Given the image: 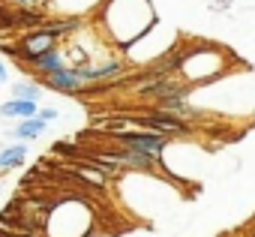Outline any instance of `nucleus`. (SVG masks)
Here are the masks:
<instances>
[{
	"instance_id": "14",
	"label": "nucleus",
	"mask_w": 255,
	"mask_h": 237,
	"mask_svg": "<svg viewBox=\"0 0 255 237\" xmlns=\"http://www.w3.org/2000/svg\"><path fill=\"white\" fill-rule=\"evenodd\" d=\"M6 78H9V66H6V63H3V60H0V84H3V81H6Z\"/></svg>"
},
{
	"instance_id": "11",
	"label": "nucleus",
	"mask_w": 255,
	"mask_h": 237,
	"mask_svg": "<svg viewBox=\"0 0 255 237\" xmlns=\"http://www.w3.org/2000/svg\"><path fill=\"white\" fill-rule=\"evenodd\" d=\"M0 27H3V30H12L15 27V9L6 6V3H0Z\"/></svg>"
},
{
	"instance_id": "4",
	"label": "nucleus",
	"mask_w": 255,
	"mask_h": 237,
	"mask_svg": "<svg viewBox=\"0 0 255 237\" xmlns=\"http://www.w3.org/2000/svg\"><path fill=\"white\" fill-rule=\"evenodd\" d=\"M132 123L138 129H147V132H156L165 138H189L192 135V126L186 120H180V117H174L168 111H159V108H147V111L135 114Z\"/></svg>"
},
{
	"instance_id": "5",
	"label": "nucleus",
	"mask_w": 255,
	"mask_h": 237,
	"mask_svg": "<svg viewBox=\"0 0 255 237\" xmlns=\"http://www.w3.org/2000/svg\"><path fill=\"white\" fill-rule=\"evenodd\" d=\"M39 84H42L45 90H57V93H66V96H75V93L87 90V84H84V78L78 75L75 66H60L57 72L39 78Z\"/></svg>"
},
{
	"instance_id": "12",
	"label": "nucleus",
	"mask_w": 255,
	"mask_h": 237,
	"mask_svg": "<svg viewBox=\"0 0 255 237\" xmlns=\"http://www.w3.org/2000/svg\"><path fill=\"white\" fill-rule=\"evenodd\" d=\"M57 117H60V111H57V108H39V111H36V120H42L45 126H48L51 120H57Z\"/></svg>"
},
{
	"instance_id": "8",
	"label": "nucleus",
	"mask_w": 255,
	"mask_h": 237,
	"mask_svg": "<svg viewBox=\"0 0 255 237\" xmlns=\"http://www.w3.org/2000/svg\"><path fill=\"white\" fill-rule=\"evenodd\" d=\"M39 102H27V99H6L0 105V114L3 117H18V120H27V117H36Z\"/></svg>"
},
{
	"instance_id": "7",
	"label": "nucleus",
	"mask_w": 255,
	"mask_h": 237,
	"mask_svg": "<svg viewBox=\"0 0 255 237\" xmlns=\"http://www.w3.org/2000/svg\"><path fill=\"white\" fill-rule=\"evenodd\" d=\"M27 159V141H18V144H9L0 150V174H6V171H15L21 168Z\"/></svg>"
},
{
	"instance_id": "6",
	"label": "nucleus",
	"mask_w": 255,
	"mask_h": 237,
	"mask_svg": "<svg viewBox=\"0 0 255 237\" xmlns=\"http://www.w3.org/2000/svg\"><path fill=\"white\" fill-rule=\"evenodd\" d=\"M36 78H45V75H51V72H57L60 66H66V60H63V48L57 45V48H51V51H45V54H39V57H33V60H27L24 63Z\"/></svg>"
},
{
	"instance_id": "10",
	"label": "nucleus",
	"mask_w": 255,
	"mask_h": 237,
	"mask_svg": "<svg viewBox=\"0 0 255 237\" xmlns=\"http://www.w3.org/2000/svg\"><path fill=\"white\" fill-rule=\"evenodd\" d=\"M42 84L39 81H15L12 84V93H9V99H27V102H39V96H42Z\"/></svg>"
},
{
	"instance_id": "3",
	"label": "nucleus",
	"mask_w": 255,
	"mask_h": 237,
	"mask_svg": "<svg viewBox=\"0 0 255 237\" xmlns=\"http://www.w3.org/2000/svg\"><path fill=\"white\" fill-rule=\"evenodd\" d=\"M111 144H117V147H126V150H135V153H144V156H150V159H156L159 165H162V156H165V150H168V144H171V138H165V135H156V132H147V129H123V132H117V135H105Z\"/></svg>"
},
{
	"instance_id": "13",
	"label": "nucleus",
	"mask_w": 255,
	"mask_h": 237,
	"mask_svg": "<svg viewBox=\"0 0 255 237\" xmlns=\"http://www.w3.org/2000/svg\"><path fill=\"white\" fill-rule=\"evenodd\" d=\"M0 3H6V6L18 9V6H39V0H0Z\"/></svg>"
},
{
	"instance_id": "2",
	"label": "nucleus",
	"mask_w": 255,
	"mask_h": 237,
	"mask_svg": "<svg viewBox=\"0 0 255 237\" xmlns=\"http://www.w3.org/2000/svg\"><path fill=\"white\" fill-rule=\"evenodd\" d=\"M231 63V54L213 42H195L189 48H183V60L177 66V78L192 87V84H207L213 78H219Z\"/></svg>"
},
{
	"instance_id": "1",
	"label": "nucleus",
	"mask_w": 255,
	"mask_h": 237,
	"mask_svg": "<svg viewBox=\"0 0 255 237\" xmlns=\"http://www.w3.org/2000/svg\"><path fill=\"white\" fill-rule=\"evenodd\" d=\"M153 27L156 12L150 0H102L96 9V30L120 51L132 48Z\"/></svg>"
},
{
	"instance_id": "9",
	"label": "nucleus",
	"mask_w": 255,
	"mask_h": 237,
	"mask_svg": "<svg viewBox=\"0 0 255 237\" xmlns=\"http://www.w3.org/2000/svg\"><path fill=\"white\" fill-rule=\"evenodd\" d=\"M42 132H45V123H42V120H36V117L18 120V123H15V129H12V135H15L18 141H33V138H39Z\"/></svg>"
}]
</instances>
